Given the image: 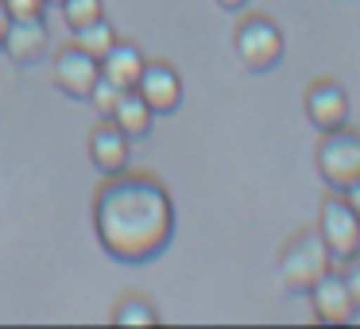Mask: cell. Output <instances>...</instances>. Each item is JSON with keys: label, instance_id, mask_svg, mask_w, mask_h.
Returning <instances> with one entry per match:
<instances>
[{"label": "cell", "instance_id": "1", "mask_svg": "<svg viewBox=\"0 0 360 329\" xmlns=\"http://www.w3.org/2000/svg\"><path fill=\"white\" fill-rule=\"evenodd\" d=\"M94 228L112 259L148 264L174 236V198L151 171H112L94 190Z\"/></svg>", "mask_w": 360, "mask_h": 329}, {"label": "cell", "instance_id": "2", "mask_svg": "<svg viewBox=\"0 0 360 329\" xmlns=\"http://www.w3.org/2000/svg\"><path fill=\"white\" fill-rule=\"evenodd\" d=\"M275 267H279L283 287L306 295V290L314 287V279L333 267V259H329V248H326V240H321L318 228H295V233L283 240Z\"/></svg>", "mask_w": 360, "mask_h": 329}, {"label": "cell", "instance_id": "3", "mask_svg": "<svg viewBox=\"0 0 360 329\" xmlns=\"http://www.w3.org/2000/svg\"><path fill=\"white\" fill-rule=\"evenodd\" d=\"M233 51L244 63V70L267 74L283 63L287 43H283V32L271 16H264V12H244L233 27Z\"/></svg>", "mask_w": 360, "mask_h": 329}, {"label": "cell", "instance_id": "4", "mask_svg": "<svg viewBox=\"0 0 360 329\" xmlns=\"http://www.w3.org/2000/svg\"><path fill=\"white\" fill-rule=\"evenodd\" d=\"M314 163L329 190H349L360 179V132L349 124L321 132L318 148H314Z\"/></svg>", "mask_w": 360, "mask_h": 329}, {"label": "cell", "instance_id": "5", "mask_svg": "<svg viewBox=\"0 0 360 329\" xmlns=\"http://www.w3.org/2000/svg\"><path fill=\"white\" fill-rule=\"evenodd\" d=\"M314 228L321 233V240H326L333 264H345V259L360 256V217L352 213V205L345 202L341 190H329V194L321 198L318 225Z\"/></svg>", "mask_w": 360, "mask_h": 329}, {"label": "cell", "instance_id": "6", "mask_svg": "<svg viewBox=\"0 0 360 329\" xmlns=\"http://www.w3.org/2000/svg\"><path fill=\"white\" fill-rule=\"evenodd\" d=\"M51 74H55V86L66 97H78L86 101L94 82L101 78V58H94L89 51H82L78 43H63L51 58Z\"/></svg>", "mask_w": 360, "mask_h": 329}, {"label": "cell", "instance_id": "7", "mask_svg": "<svg viewBox=\"0 0 360 329\" xmlns=\"http://www.w3.org/2000/svg\"><path fill=\"white\" fill-rule=\"evenodd\" d=\"M132 89L151 105L155 117H167V112H174L182 105V74L171 63H163V58H148L140 70V82Z\"/></svg>", "mask_w": 360, "mask_h": 329}, {"label": "cell", "instance_id": "8", "mask_svg": "<svg viewBox=\"0 0 360 329\" xmlns=\"http://www.w3.org/2000/svg\"><path fill=\"white\" fill-rule=\"evenodd\" d=\"M302 109H306V120H310L318 132L349 124V93H345V86L333 78L310 82L306 93H302Z\"/></svg>", "mask_w": 360, "mask_h": 329}, {"label": "cell", "instance_id": "9", "mask_svg": "<svg viewBox=\"0 0 360 329\" xmlns=\"http://www.w3.org/2000/svg\"><path fill=\"white\" fill-rule=\"evenodd\" d=\"M306 295H310L314 318L326 321V325H345V321L356 318L352 298H349V287H345V275H341V267H337V264L329 267V271H321Z\"/></svg>", "mask_w": 360, "mask_h": 329}, {"label": "cell", "instance_id": "10", "mask_svg": "<svg viewBox=\"0 0 360 329\" xmlns=\"http://www.w3.org/2000/svg\"><path fill=\"white\" fill-rule=\"evenodd\" d=\"M51 47V32L43 16H24V20H8L4 27V39H0V51L20 66H32L47 55Z\"/></svg>", "mask_w": 360, "mask_h": 329}, {"label": "cell", "instance_id": "11", "mask_svg": "<svg viewBox=\"0 0 360 329\" xmlns=\"http://www.w3.org/2000/svg\"><path fill=\"white\" fill-rule=\"evenodd\" d=\"M89 159H94V167L101 174L124 171L128 159H132V140H128L109 117H101L94 128H89Z\"/></svg>", "mask_w": 360, "mask_h": 329}, {"label": "cell", "instance_id": "12", "mask_svg": "<svg viewBox=\"0 0 360 329\" xmlns=\"http://www.w3.org/2000/svg\"><path fill=\"white\" fill-rule=\"evenodd\" d=\"M143 63H148V55H143L136 43H128V39H117L109 47V55L101 58V74L105 78H112L117 86H124V89H132L136 82H140V70H143Z\"/></svg>", "mask_w": 360, "mask_h": 329}, {"label": "cell", "instance_id": "13", "mask_svg": "<svg viewBox=\"0 0 360 329\" xmlns=\"http://www.w3.org/2000/svg\"><path fill=\"white\" fill-rule=\"evenodd\" d=\"M109 120L128 136V140H140V136L151 132V124H155V112H151V105L143 101L136 89H124V93H120V101H117V109L109 112Z\"/></svg>", "mask_w": 360, "mask_h": 329}, {"label": "cell", "instance_id": "14", "mask_svg": "<svg viewBox=\"0 0 360 329\" xmlns=\"http://www.w3.org/2000/svg\"><path fill=\"white\" fill-rule=\"evenodd\" d=\"M117 39H120V35H117V27L109 24V16H97V20H89V24H82V27H74V32H70V43H78V47L89 51L94 58H105Z\"/></svg>", "mask_w": 360, "mask_h": 329}, {"label": "cell", "instance_id": "15", "mask_svg": "<svg viewBox=\"0 0 360 329\" xmlns=\"http://www.w3.org/2000/svg\"><path fill=\"white\" fill-rule=\"evenodd\" d=\"M112 321H117V325H155L159 310L143 295H124L112 306Z\"/></svg>", "mask_w": 360, "mask_h": 329}, {"label": "cell", "instance_id": "16", "mask_svg": "<svg viewBox=\"0 0 360 329\" xmlns=\"http://www.w3.org/2000/svg\"><path fill=\"white\" fill-rule=\"evenodd\" d=\"M58 8H63L66 27L74 32V27H82V24H89V20L105 16V0H63Z\"/></svg>", "mask_w": 360, "mask_h": 329}, {"label": "cell", "instance_id": "17", "mask_svg": "<svg viewBox=\"0 0 360 329\" xmlns=\"http://www.w3.org/2000/svg\"><path fill=\"white\" fill-rule=\"evenodd\" d=\"M120 93H124V86H117L112 78H105V74H101V78L94 82V89H89V97H86V101H94V109L101 112V117H109V112L117 109Z\"/></svg>", "mask_w": 360, "mask_h": 329}, {"label": "cell", "instance_id": "18", "mask_svg": "<svg viewBox=\"0 0 360 329\" xmlns=\"http://www.w3.org/2000/svg\"><path fill=\"white\" fill-rule=\"evenodd\" d=\"M345 275V287H349V298H352V310L360 314V256L345 259V264H337Z\"/></svg>", "mask_w": 360, "mask_h": 329}, {"label": "cell", "instance_id": "19", "mask_svg": "<svg viewBox=\"0 0 360 329\" xmlns=\"http://www.w3.org/2000/svg\"><path fill=\"white\" fill-rule=\"evenodd\" d=\"M8 8V20H24V16H43L47 0H4Z\"/></svg>", "mask_w": 360, "mask_h": 329}, {"label": "cell", "instance_id": "20", "mask_svg": "<svg viewBox=\"0 0 360 329\" xmlns=\"http://www.w3.org/2000/svg\"><path fill=\"white\" fill-rule=\"evenodd\" d=\"M341 194H345V202H349V205H352V213H356V217H360V179H356V182H352V186H349V190H341Z\"/></svg>", "mask_w": 360, "mask_h": 329}, {"label": "cell", "instance_id": "21", "mask_svg": "<svg viewBox=\"0 0 360 329\" xmlns=\"http://www.w3.org/2000/svg\"><path fill=\"white\" fill-rule=\"evenodd\" d=\"M217 4H221V8H225V12H236V8H244L248 0H217Z\"/></svg>", "mask_w": 360, "mask_h": 329}, {"label": "cell", "instance_id": "22", "mask_svg": "<svg viewBox=\"0 0 360 329\" xmlns=\"http://www.w3.org/2000/svg\"><path fill=\"white\" fill-rule=\"evenodd\" d=\"M4 27H8V8H4V0H0V39H4Z\"/></svg>", "mask_w": 360, "mask_h": 329}, {"label": "cell", "instance_id": "23", "mask_svg": "<svg viewBox=\"0 0 360 329\" xmlns=\"http://www.w3.org/2000/svg\"><path fill=\"white\" fill-rule=\"evenodd\" d=\"M47 4H63V0H47Z\"/></svg>", "mask_w": 360, "mask_h": 329}]
</instances>
